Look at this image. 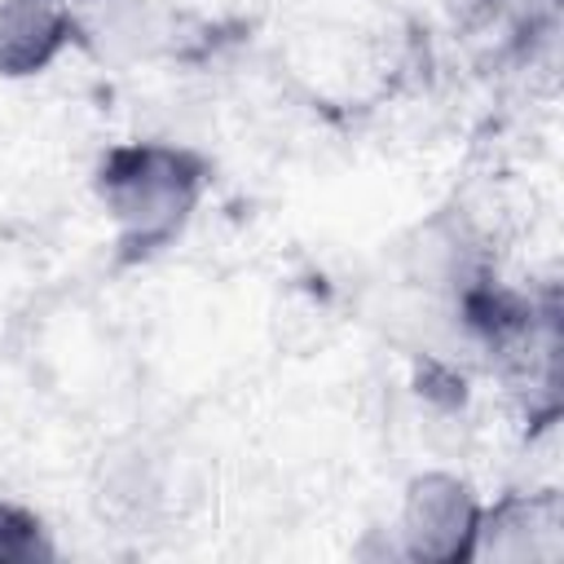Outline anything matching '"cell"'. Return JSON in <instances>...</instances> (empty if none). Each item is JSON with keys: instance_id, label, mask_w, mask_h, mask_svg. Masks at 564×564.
<instances>
[{"instance_id": "1", "label": "cell", "mask_w": 564, "mask_h": 564, "mask_svg": "<svg viewBox=\"0 0 564 564\" xmlns=\"http://www.w3.org/2000/svg\"><path fill=\"white\" fill-rule=\"evenodd\" d=\"M203 194V163L172 145H123L101 167V203L123 242H167Z\"/></svg>"}, {"instance_id": "2", "label": "cell", "mask_w": 564, "mask_h": 564, "mask_svg": "<svg viewBox=\"0 0 564 564\" xmlns=\"http://www.w3.org/2000/svg\"><path fill=\"white\" fill-rule=\"evenodd\" d=\"M480 511L471 502V489L454 476H423L410 485L401 507V533L405 546L423 560H454L467 555L476 538Z\"/></svg>"}, {"instance_id": "3", "label": "cell", "mask_w": 564, "mask_h": 564, "mask_svg": "<svg viewBox=\"0 0 564 564\" xmlns=\"http://www.w3.org/2000/svg\"><path fill=\"white\" fill-rule=\"evenodd\" d=\"M70 40L66 0H0V75H31Z\"/></svg>"}]
</instances>
